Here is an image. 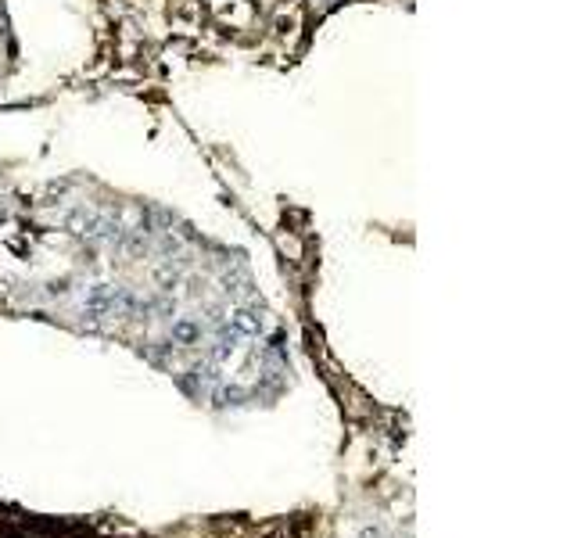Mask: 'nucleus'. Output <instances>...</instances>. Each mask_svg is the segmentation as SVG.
I'll return each instance as SVG.
<instances>
[{"label":"nucleus","instance_id":"obj_1","mask_svg":"<svg viewBox=\"0 0 574 538\" xmlns=\"http://www.w3.org/2000/svg\"><path fill=\"white\" fill-rule=\"evenodd\" d=\"M230 330H234L237 337H255V334L262 330V320H259V312H252V309H241V312H234V320H230Z\"/></svg>","mask_w":574,"mask_h":538},{"label":"nucleus","instance_id":"obj_2","mask_svg":"<svg viewBox=\"0 0 574 538\" xmlns=\"http://www.w3.org/2000/svg\"><path fill=\"white\" fill-rule=\"evenodd\" d=\"M172 334H176L180 341H194L197 337V327L194 323H176V327H172Z\"/></svg>","mask_w":574,"mask_h":538}]
</instances>
